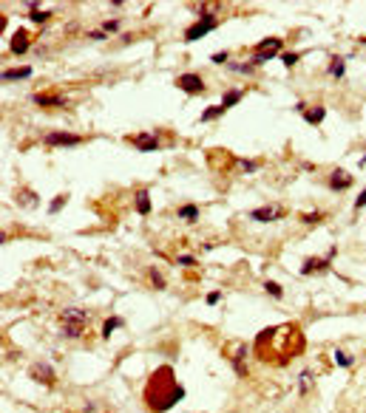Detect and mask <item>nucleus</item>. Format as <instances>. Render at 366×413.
<instances>
[{"label": "nucleus", "mask_w": 366, "mask_h": 413, "mask_svg": "<svg viewBox=\"0 0 366 413\" xmlns=\"http://www.w3.org/2000/svg\"><path fill=\"white\" fill-rule=\"evenodd\" d=\"M142 399H145L148 410L151 413H165L171 410L173 405H179L185 399V388L176 382V374H173L171 365L156 368L145 382V391H142Z\"/></svg>", "instance_id": "1"}, {"label": "nucleus", "mask_w": 366, "mask_h": 413, "mask_svg": "<svg viewBox=\"0 0 366 413\" xmlns=\"http://www.w3.org/2000/svg\"><path fill=\"white\" fill-rule=\"evenodd\" d=\"M60 326H63V334L71 337V340H80L82 334H86V328H88V311H82V308L71 306L66 308L60 314Z\"/></svg>", "instance_id": "2"}, {"label": "nucleus", "mask_w": 366, "mask_h": 413, "mask_svg": "<svg viewBox=\"0 0 366 413\" xmlns=\"http://www.w3.org/2000/svg\"><path fill=\"white\" fill-rule=\"evenodd\" d=\"M213 28H216V14H205V17H202L193 28H187V31H185V40H187V43H193V40L210 34Z\"/></svg>", "instance_id": "3"}, {"label": "nucleus", "mask_w": 366, "mask_h": 413, "mask_svg": "<svg viewBox=\"0 0 366 413\" xmlns=\"http://www.w3.org/2000/svg\"><path fill=\"white\" fill-rule=\"evenodd\" d=\"M48 144H54V147H74V144H80L82 139L77 136V133H63V131H51L46 136Z\"/></svg>", "instance_id": "4"}, {"label": "nucleus", "mask_w": 366, "mask_h": 413, "mask_svg": "<svg viewBox=\"0 0 366 413\" xmlns=\"http://www.w3.org/2000/svg\"><path fill=\"white\" fill-rule=\"evenodd\" d=\"M176 85H179L185 93H202L205 91V82H202L199 74H182V77L176 79Z\"/></svg>", "instance_id": "5"}, {"label": "nucleus", "mask_w": 366, "mask_h": 413, "mask_svg": "<svg viewBox=\"0 0 366 413\" xmlns=\"http://www.w3.org/2000/svg\"><path fill=\"white\" fill-rule=\"evenodd\" d=\"M133 147H139V150H159V133H142V136H133L131 139Z\"/></svg>", "instance_id": "6"}, {"label": "nucleus", "mask_w": 366, "mask_h": 413, "mask_svg": "<svg viewBox=\"0 0 366 413\" xmlns=\"http://www.w3.org/2000/svg\"><path fill=\"white\" fill-rule=\"evenodd\" d=\"M32 379H37L40 385H54V368L46 365V362H37L32 368Z\"/></svg>", "instance_id": "7"}, {"label": "nucleus", "mask_w": 366, "mask_h": 413, "mask_svg": "<svg viewBox=\"0 0 366 413\" xmlns=\"http://www.w3.org/2000/svg\"><path fill=\"white\" fill-rule=\"evenodd\" d=\"M281 215H284V210H278V207H261V210H250V218H253V221H264V224L275 221V218H281Z\"/></svg>", "instance_id": "8"}, {"label": "nucleus", "mask_w": 366, "mask_h": 413, "mask_svg": "<svg viewBox=\"0 0 366 413\" xmlns=\"http://www.w3.org/2000/svg\"><path fill=\"white\" fill-rule=\"evenodd\" d=\"M335 258V249H329V255L324 258V261H321V258H313V261H306L304 266H301V272H304V275H313L315 269H326V266H329V261H332Z\"/></svg>", "instance_id": "9"}, {"label": "nucleus", "mask_w": 366, "mask_h": 413, "mask_svg": "<svg viewBox=\"0 0 366 413\" xmlns=\"http://www.w3.org/2000/svg\"><path fill=\"white\" fill-rule=\"evenodd\" d=\"M349 184H352V176H349V173H344L341 167L332 170V176H329V187H332V190H346Z\"/></svg>", "instance_id": "10"}, {"label": "nucleus", "mask_w": 366, "mask_h": 413, "mask_svg": "<svg viewBox=\"0 0 366 413\" xmlns=\"http://www.w3.org/2000/svg\"><path fill=\"white\" fill-rule=\"evenodd\" d=\"M26 48H29V34H26V28H20L12 37V54H26Z\"/></svg>", "instance_id": "11"}, {"label": "nucleus", "mask_w": 366, "mask_h": 413, "mask_svg": "<svg viewBox=\"0 0 366 413\" xmlns=\"http://www.w3.org/2000/svg\"><path fill=\"white\" fill-rule=\"evenodd\" d=\"M281 48H284V40L281 37H267L256 46V51H281Z\"/></svg>", "instance_id": "12"}, {"label": "nucleus", "mask_w": 366, "mask_h": 413, "mask_svg": "<svg viewBox=\"0 0 366 413\" xmlns=\"http://www.w3.org/2000/svg\"><path fill=\"white\" fill-rule=\"evenodd\" d=\"M26 77H32V68H29V66H23V68H9V71L3 74V79H6V82H14V79H26Z\"/></svg>", "instance_id": "13"}, {"label": "nucleus", "mask_w": 366, "mask_h": 413, "mask_svg": "<svg viewBox=\"0 0 366 413\" xmlns=\"http://www.w3.org/2000/svg\"><path fill=\"white\" fill-rule=\"evenodd\" d=\"M136 212H139V215H148V212H151V196H148V190L136 193Z\"/></svg>", "instance_id": "14"}, {"label": "nucleus", "mask_w": 366, "mask_h": 413, "mask_svg": "<svg viewBox=\"0 0 366 413\" xmlns=\"http://www.w3.org/2000/svg\"><path fill=\"white\" fill-rule=\"evenodd\" d=\"M32 99L37 105H63V102H66L63 97H54V93H34Z\"/></svg>", "instance_id": "15"}, {"label": "nucleus", "mask_w": 366, "mask_h": 413, "mask_svg": "<svg viewBox=\"0 0 366 413\" xmlns=\"http://www.w3.org/2000/svg\"><path fill=\"white\" fill-rule=\"evenodd\" d=\"M344 71H346V62H344V57H332V59H329V74H332L335 79H341V77H344Z\"/></svg>", "instance_id": "16"}, {"label": "nucleus", "mask_w": 366, "mask_h": 413, "mask_svg": "<svg viewBox=\"0 0 366 413\" xmlns=\"http://www.w3.org/2000/svg\"><path fill=\"white\" fill-rule=\"evenodd\" d=\"M114 328H122V317H108L105 326H102V340H108L114 334Z\"/></svg>", "instance_id": "17"}, {"label": "nucleus", "mask_w": 366, "mask_h": 413, "mask_svg": "<svg viewBox=\"0 0 366 413\" xmlns=\"http://www.w3.org/2000/svg\"><path fill=\"white\" fill-rule=\"evenodd\" d=\"M244 357H247V345H239V348H236V371H239L241 376L247 374V362H244Z\"/></svg>", "instance_id": "18"}, {"label": "nucleus", "mask_w": 366, "mask_h": 413, "mask_svg": "<svg viewBox=\"0 0 366 413\" xmlns=\"http://www.w3.org/2000/svg\"><path fill=\"white\" fill-rule=\"evenodd\" d=\"M324 108H313V111H304V119L309 122V125H321V119H324Z\"/></svg>", "instance_id": "19"}, {"label": "nucleus", "mask_w": 366, "mask_h": 413, "mask_svg": "<svg viewBox=\"0 0 366 413\" xmlns=\"http://www.w3.org/2000/svg\"><path fill=\"white\" fill-rule=\"evenodd\" d=\"M179 218H185V221H196L199 218V207H193V204H185L179 210Z\"/></svg>", "instance_id": "20"}, {"label": "nucleus", "mask_w": 366, "mask_h": 413, "mask_svg": "<svg viewBox=\"0 0 366 413\" xmlns=\"http://www.w3.org/2000/svg\"><path fill=\"white\" fill-rule=\"evenodd\" d=\"M241 97H244L241 91H227V93H224V99H221V108L227 111V108H230V105H236V102H239Z\"/></svg>", "instance_id": "21"}, {"label": "nucleus", "mask_w": 366, "mask_h": 413, "mask_svg": "<svg viewBox=\"0 0 366 413\" xmlns=\"http://www.w3.org/2000/svg\"><path fill=\"white\" fill-rule=\"evenodd\" d=\"M264 292H267V295H273V297L284 295V289H281L278 283H273V280H264Z\"/></svg>", "instance_id": "22"}, {"label": "nucleus", "mask_w": 366, "mask_h": 413, "mask_svg": "<svg viewBox=\"0 0 366 413\" xmlns=\"http://www.w3.org/2000/svg\"><path fill=\"white\" fill-rule=\"evenodd\" d=\"M335 362H338L341 368H352V357H349V354H344L341 348L335 351Z\"/></svg>", "instance_id": "23"}, {"label": "nucleus", "mask_w": 366, "mask_h": 413, "mask_svg": "<svg viewBox=\"0 0 366 413\" xmlns=\"http://www.w3.org/2000/svg\"><path fill=\"white\" fill-rule=\"evenodd\" d=\"M66 201H68V196H66V193H63V196H57V198L51 201V207H48V212H60L63 207H66Z\"/></svg>", "instance_id": "24"}, {"label": "nucleus", "mask_w": 366, "mask_h": 413, "mask_svg": "<svg viewBox=\"0 0 366 413\" xmlns=\"http://www.w3.org/2000/svg\"><path fill=\"white\" fill-rule=\"evenodd\" d=\"M221 113H224V108H207L205 113H202V122H207V119H216V116H221Z\"/></svg>", "instance_id": "25"}, {"label": "nucleus", "mask_w": 366, "mask_h": 413, "mask_svg": "<svg viewBox=\"0 0 366 413\" xmlns=\"http://www.w3.org/2000/svg\"><path fill=\"white\" fill-rule=\"evenodd\" d=\"M151 283H153L156 289H165V277L159 275V269H151Z\"/></svg>", "instance_id": "26"}, {"label": "nucleus", "mask_w": 366, "mask_h": 413, "mask_svg": "<svg viewBox=\"0 0 366 413\" xmlns=\"http://www.w3.org/2000/svg\"><path fill=\"white\" fill-rule=\"evenodd\" d=\"M281 62H284L287 68H293L295 62H298V54H281Z\"/></svg>", "instance_id": "27"}, {"label": "nucleus", "mask_w": 366, "mask_h": 413, "mask_svg": "<svg viewBox=\"0 0 366 413\" xmlns=\"http://www.w3.org/2000/svg\"><path fill=\"white\" fill-rule=\"evenodd\" d=\"M102 31H105V34H114V31H120V23H117V20H108L105 26H102Z\"/></svg>", "instance_id": "28"}, {"label": "nucleus", "mask_w": 366, "mask_h": 413, "mask_svg": "<svg viewBox=\"0 0 366 413\" xmlns=\"http://www.w3.org/2000/svg\"><path fill=\"white\" fill-rule=\"evenodd\" d=\"M32 20H34V23H46L48 12H32Z\"/></svg>", "instance_id": "29"}, {"label": "nucleus", "mask_w": 366, "mask_h": 413, "mask_svg": "<svg viewBox=\"0 0 366 413\" xmlns=\"http://www.w3.org/2000/svg\"><path fill=\"white\" fill-rule=\"evenodd\" d=\"M363 207H366V190L360 193L358 198H355V210H363Z\"/></svg>", "instance_id": "30"}, {"label": "nucleus", "mask_w": 366, "mask_h": 413, "mask_svg": "<svg viewBox=\"0 0 366 413\" xmlns=\"http://www.w3.org/2000/svg\"><path fill=\"white\" fill-rule=\"evenodd\" d=\"M239 164H241V170H247V173H253L256 167H259L256 162H247V158H244V162H239Z\"/></svg>", "instance_id": "31"}, {"label": "nucleus", "mask_w": 366, "mask_h": 413, "mask_svg": "<svg viewBox=\"0 0 366 413\" xmlns=\"http://www.w3.org/2000/svg\"><path fill=\"white\" fill-rule=\"evenodd\" d=\"M219 300H221V295H219V292H213V295H207V306H216Z\"/></svg>", "instance_id": "32"}, {"label": "nucleus", "mask_w": 366, "mask_h": 413, "mask_svg": "<svg viewBox=\"0 0 366 413\" xmlns=\"http://www.w3.org/2000/svg\"><path fill=\"white\" fill-rule=\"evenodd\" d=\"M306 385H309V371H304V376H301V391H306Z\"/></svg>", "instance_id": "33"}, {"label": "nucleus", "mask_w": 366, "mask_h": 413, "mask_svg": "<svg viewBox=\"0 0 366 413\" xmlns=\"http://www.w3.org/2000/svg\"><path fill=\"white\" fill-rule=\"evenodd\" d=\"M213 62H227V51H219V54L213 57Z\"/></svg>", "instance_id": "34"}, {"label": "nucleus", "mask_w": 366, "mask_h": 413, "mask_svg": "<svg viewBox=\"0 0 366 413\" xmlns=\"http://www.w3.org/2000/svg\"><path fill=\"white\" fill-rule=\"evenodd\" d=\"M179 263H182V266H193V258H187V255H182V258H179Z\"/></svg>", "instance_id": "35"}, {"label": "nucleus", "mask_w": 366, "mask_h": 413, "mask_svg": "<svg viewBox=\"0 0 366 413\" xmlns=\"http://www.w3.org/2000/svg\"><path fill=\"white\" fill-rule=\"evenodd\" d=\"M88 37H91V40H102V37H105V31H91Z\"/></svg>", "instance_id": "36"}, {"label": "nucleus", "mask_w": 366, "mask_h": 413, "mask_svg": "<svg viewBox=\"0 0 366 413\" xmlns=\"http://www.w3.org/2000/svg\"><path fill=\"white\" fill-rule=\"evenodd\" d=\"M363 43H366V37H363Z\"/></svg>", "instance_id": "37"}]
</instances>
